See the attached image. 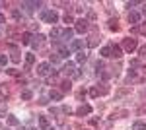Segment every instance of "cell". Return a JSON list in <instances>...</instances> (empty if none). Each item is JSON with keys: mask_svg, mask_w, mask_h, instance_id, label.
Listing matches in <instances>:
<instances>
[{"mask_svg": "<svg viewBox=\"0 0 146 130\" xmlns=\"http://www.w3.org/2000/svg\"><path fill=\"white\" fill-rule=\"evenodd\" d=\"M49 60H51L53 64H58V62H60V56H58V54H51V56H49Z\"/></svg>", "mask_w": 146, "mask_h": 130, "instance_id": "cell-24", "label": "cell"}, {"mask_svg": "<svg viewBox=\"0 0 146 130\" xmlns=\"http://www.w3.org/2000/svg\"><path fill=\"white\" fill-rule=\"evenodd\" d=\"M0 23H6V18H4L2 14H0Z\"/></svg>", "mask_w": 146, "mask_h": 130, "instance_id": "cell-33", "label": "cell"}, {"mask_svg": "<svg viewBox=\"0 0 146 130\" xmlns=\"http://www.w3.org/2000/svg\"><path fill=\"white\" fill-rule=\"evenodd\" d=\"M101 56H105V58H109V56H113V45H107V47H103L100 51Z\"/></svg>", "mask_w": 146, "mask_h": 130, "instance_id": "cell-8", "label": "cell"}, {"mask_svg": "<svg viewBox=\"0 0 146 130\" xmlns=\"http://www.w3.org/2000/svg\"><path fill=\"white\" fill-rule=\"evenodd\" d=\"M86 58H88V54H86V53H78V54H76V62H86Z\"/></svg>", "mask_w": 146, "mask_h": 130, "instance_id": "cell-23", "label": "cell"}, {"mask_svg": "<svg viewBox=\"0 0 146 130\" xmlns=\"http://www.w3.org/2000/svg\"><path fill=\"white\" fill-rule=\"evenodd\" d=\"M109 29H111V31H119V23H117V20H109Z\"/></svg>", "mask_w": 146, "mask_h": 130, "instance_id": "cell-22", "label": "cell"}, {"mask_svg": "<svg viewBox=\"0 0 146 130\" xmlns=\"http://www.w3.org/2000/svg\"><path fill=\"white\" fill-rule=\"evenodd\" d=\"M136 47H138V41H136V39H133V37H129V39H125V41H123V49L127 51V53L136 51Z\"/></svg>", "mask_w": 146, "mask_h": 130, "instance_id": "cell-2", "label": "cell"}, {"mask_svg": "<svg viewBox=\"0 0 146 130\" xmlns=\"http://www.w3.org/2000/svg\"><path fill=\"white\" fill-rule=\"evenodd\" d=\"M74 70H76V68H74V62H66V64L62 66V72H64L66 76H74Z\"/></svg>", "mask_w": 146, "mask_h": 130, "instance_id": "cell-6", "label": "cell"}, {"mask_svg": "<svg viewBox=\"0 0 146 130\" xmlns=\"http://www.w3.org/2000/svg\"><path fill=\"white\" fill-rule=\"evenodd\" d=\"M60 86H62V91H70V82H62V84H60Z\"/></svg>", "mask_w": 146, "mask_h": 130, "instance_id": "cell-25", "label": "cell"}, {"mask_svg": "<svg viewBox=\"0 0 146 130\" xmlns=\"http://www.w3.org/2000/svg\"><path fill=\"white\" fill-rule=\"evenodd\" d=\"M142 14H144V16H146V6H144V8H142Z\"/></svg>", "mask_w": 146, "mask_h": 130, "instance_id": "cell-34", "label": "cell"}, {"mask_svg": "<svg viewBox=\"0 0 146 130\" xmlns=\"http://www.w3.org/2000/svg\"><path fill=\"white\" fill-rule=\"evenodd\" d=\"M41 20L47 23H56L58 22V14L55 10H43L41 12Z\"/></svg>", "mask_w": 146, "mask_h": 130, "instance_id": "cell-1", "label": "cell"}, {"mask_svg": "<svg viewBox=\"0 0 146 130\" xmlns=\"http://www.w3.org/2000/svg\"><path fill=\"white\" fill-rule=\"evenodd\" d=\"M111 45H113V58H121V56H123L121 47H119V45H115V43H111Z\"/></svg>", "mask_w": 146, "mask_h": 130, "instance_id": "cell-14", "label": "cell"}, {"mask_svg": "<svg viewBox=\"0 0 146 130\" xmlns=\"http://www.w3.org/2000/svg\"><path fill=\"white\" fill-rule=\"evenodd\" d=\"M12 60H14V62H18V60H20V56H18V53H14V54H12Z\"/></svg>", "mask_w": 146, "mask_h": 130, "instance_id": "cell-32", "label": "cell"}, {"mask_svg": "<svg viewBox=\"0 0 146 130\" xmlns=\"http://www.w3.org/2000/svg\"><path fill=\"white\" fill-rule=\"evenodd\" d=\"M22 43L23 45H29V43H31V33H29V31L22 35Z\"/></svg>", "mask_w": 146, "mask_h": 130, "instance_id": "cell-17", "label": "cell"}, {"mask_svg": "<svg viewBox=\"0 0 146 130\" xmlns=\"http://www.w3.org/2000/svg\"><path fill=\"white\" fill-rule=\"evenodd\" d=\"M88 27H90L88 20H84V18H82V20H78V22H76V25H74V31H76V33H86V31H88Z\"/></svg>", "mask_w": 146, "mask_h": 130, "instance_id": "cell-3", "label": "cell"}, {"mask_svg": "<svg viewBox=\"0 0 146 130\" xmlns=\"http://www.w3.org/2000/svg\"><path fill=\"white\" fill-rule=\"evenodd\" d=\"M82 47H84V39H74V41L70 43L68 49H70V51H80Z\"/></svg>", "mask_w": 146, "mask_h": 130, "instance_id": "cell-7", "label": "cell"}, {"mask_svg": "<svg viewBox=\"0 0 146 130\" xmlns=\"http://www.w3.org/2000/svg\"><path fill=\"white\" fill-rule=\"evenodd\" d=\"M138 20H140V14L138 12H129V22L131 23H138Z\"/></svg>", "mask_w": 146, "mask_h": 130, "instance_id": "cell-15", "label": "cell"}, {"mask_svg": "<svg viewBox=\"0 0 146 130\" xmlns=\"http://www.w3.org/2000/svg\"><path fill=\"white\" fill-rule=\"evenodd\" d=\"M22 6H25L27 10H33V8H41V2H22Z\"/></svg>", "mask_w": 146, "mask_h": 130, "instance_id": "cell-16", "label": "cell"}, {"mask_svg": "<svg viewBox=\"0 0 146 130\" xmlns=\"http://www.w3.org/2000/svg\"><path fill=\"white\" fill-rule=\"evenodd\" d=\"M72 35H74V29H62V41H70L72 39Z\"/></svg>", "mask_w": 146, "mask_h": 130, "instance_id": "cell-13", "label": "cell"}, {"mask_svg": "<svg viewBox=\"0 0 146 130\" xmlns=\"http://www.w3.org/2000/svg\"><path fill=\"white\" fill-rule=\"evenodd\" d=\"M49 99H53V101H60V99H62V93L56 91V89H51V91H49Z\"/></svg>", "mask_w": 146, "mask_h": 130, "instance_id": "cell-10", "label": "cell"}, {"mask_svg": "<svg viewBox=\"0 0 146 130\" xmlns=\"http://www.w3.org/2000/svg\"><path fill=\"white\" fill-rule=\"evenodd\" d=\"M138 31L142 33V35H146V23H142V25H140V27H138Z\"/></svg>", "mask_w": 146, "mask_h": 130, "instance_id": "cell-29", "label": "cell"}, {"mask_svg": "<svg viewBox=\"0 0 146 130\" xmlns=\"http://www.w3.org/2000/svg\"><path fill=\"white\" fill-rule=\"evenodd\" d=\"M31 97H33V93H31L29 89H23V91H22V99H23V101H27V99H31Z\"/></svg>", "mask_w": 146, "mask_h": 130, "instance_id": "cell-21", "label": "cell"}, {"mask_svg": "<svg viewBox=\"0 0 146 130\" xmlns=\"http://www.w3.org/2000/svg\"><path fill=\"white\" fill-rule=\"evenodd\" d=\"M39 126H41L43 130H47L49 128V120H47L45 117H39Z\"/></svg>", "mask_w": 146, "mask_h": 130, "instance_id": "cell-19", "label": "cell"}, {"mask_svg": "<svg viewBox=\"0 0 146 130\" xmlns=\"http://www.w3.org/2000/svg\"><path fill=\"white\" fill-rule=\"evenodd\" d=\"M90 113H92V107H90V105H80V107L76 109V115H78V117L90 115Z\"/></svg>", "mask_w": 146, "mask_h": 130, "instance_id": "cell-5", "label": "cell"}, {"mask_svg": "<svg viewBox=\"0 0 146 130\" xmlns=\"http://www.w3.org/2000/svg\"><path fill=\"white\" fill-rule=\"evenodd\" d=\"M43 39H45V37H43L41 33H37V35H35V41L31 43V47H33V49H39V47H41V43H43Z\"/></svg>", "mask_w": 146, "mask_h": 130, "instance_id": "cell-11", "label": "cell"}, {"mask_svg": "<svg viewBox=\"0 0 146 130\" xmlns=\"http://www.w3.org/2000/svg\"><path fill=\"white\" fill-rule=\"evenodd\" d=\"M64 22H66V23H72V16H70V14H66V16H64Z\"/></svg>", "mask_w": 146, "mask_h": 130, "instance_id": "cell-31", "label": "cell"}, {"mask_svg": "<svg viewBox=\"0 0 146 130\" xmlns=\"http://www.w3.org/2000/svg\"><path fill=\"white\" fill-rule=\"evenodd\" d=\"M90 95H92V97H98V95H100V89H98V87H92V89H90Z\"/></svg>", "mask_w": 146, "mask_h": 130, "instance_id": "cell-27", "label": "cell"}, {"mask_svg": "<svg viewBox=\"0 0 146 130\" xmlns=\"http://www.w3.org/2000/svg\"><path fill=\"white\" fill-rule=\"evenodd\" d=\"M8 124H10V126H18V124H20V120L16 119L14 115H8Z\"/></svg>", "mask_w": 146, "mask_h": 130, "instance_id": "cell-18", "label": "cell"}, {"mask_svg": "<svg viewBox=\"0 0 146 130\" xmlns=\"http://www.w3.org/2000/svg\"><path fill=\"white\" fill-rule=\"evenodd\" d=\"M133 130H146V122H140V120L135 122V124H133Z\"/></svg>", "mask_w": 146, "mask_h": 130, "instance_id": "cell-20", "label": "cell"}, {"mask_svg": "<svg viewBox=\"0 0 146 130\" xmlns=\"http://www.w3.org/2000/svg\"><path fill=\"white\" fill-rule=\"evenodd\" d=\"M37 74H39V76H47V74H53V70H51V64H49V62H41V64L37 66Z\"/></svg>", "mask_w": 146, "mask_h": 130, "instance_id": "cell-4", "label": "cell"}, {"mask_svg": "<svg viewBox=\"0 0 146 130\" xmlns=\"http://www.w3.org/2000/svg\"><path fill=\"white\" fill-rule=\"evenodd\" d=\"M8 74H10V76H18V70H16V68H10Z\"/></svg>", "mask_w": 146, "mask_h": 130, "instance_id": "cell-30", "label": "cell"}, {"mask_svg": "<svg viewBox=\"0 0 146 130\" xmlns=\"http://www.w3.org/2000/svg\"><path fill=\"white\" fill-rule=\"evenodd\" d=\"M12 18H14V20H22V14L18 10H12Z\"/></svg>", "mask_w": 146, "mask_h": 130, "instance_id": "cell-26", "label": "cell"}, {"mask_svg": "<svg viewBox=\"0 0 146 130\" xmlns=\"http://www.w3.org/2000/svg\"><path fill=\"white\" fill-rule=\"evenodd\" d=\"M51 37H53V39H56V41H58V39H62V29L53 27V29H51Z\"/></svg>", "mask_w": 146, "mask_h": 130, "instance_id": "cell-12", "label": "cell"}, {"mask_svg": "<svg viewBox=\"0 0 146 130\" xmlns=\"http://www.w3.org/2000/svg\"><path fill=\"white\" fill-rule=\"evenodd\" d=\"M35 62V54L33 53H27L25 54V70H29V66Z\"/></svg>", "mask_w": 146, "mask_h": 130, "instance_id": "cell-9", "label": "cell"}, {"mask_svg": "<svg viewBox=\"0 0 146 130\" xmlns=\"http://www.w3.org/2000/svg\"><path fill=\"white\" fill-rule=\"evenodd\" d=\"M8 62V58H6V54H0V66H4Z\"/></svg>", "mask_w": 146, "mask_h": 130, "instance_id": "cell-28", "label": "cell"}]
</instances>
